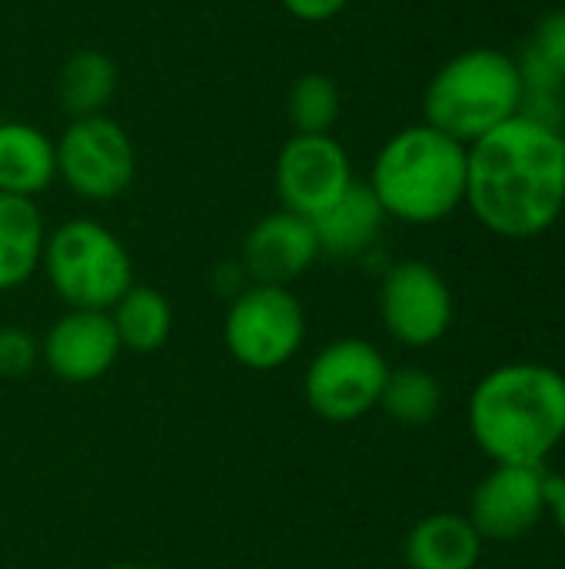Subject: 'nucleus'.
<instances>
[{
  "mask_svg": "<svg viewBox=\"0 0 565 569\" xmlns=\"http://www.w3.org/2000/svg\"><path fill=\"white\" fill-rule=\"evenodd\" d=\"M390 363L376 343L360 337H343L326 343L303 373L306 407L330 423L363 420L380 407Z\"/></svg>",
  "mask_w": 565,
  "mask_h": 569,
  "instance_id": "obj_7",
  "label": "nucleus"
},
{
  "mask_svg": "<svg viewBox=\"0 0 565 569\" xmlns=\"http://www.w3.org/2000/svg\"><path fill=\"white\" fill-rule=\"evenodd\" d=\"M529 50L565 83V10H553L539 17Z\"/></svg>",
  "mask_w": 565,
  "mask_h": 569,
  "instance_id": "obj_22",
  "label": "nucleus"
},
{
  "mask_svg": "<svg viewBox=\"0 0 565 569\" xmlns=\"http://www.w3.org/2000/svg\"><path fill=\"white\" fill-rule=\"evenodd\" d=\"M470 150L466 203L476 220L506 240L546 233L565 210V137L513 117Z\"/></svg>",
  "mask_w": 565,
  "mask_h": 569,
  "instance_id": "obj_1",
  "label": "nucleus"
},
{
  "mask_svg": "<svg viewBox=\"0 0 565 569\" xmlns=\"http://www.w3.org/2000/svg\"><path fill=\"white\" fill-rule=\"evenodd\" d=\"M350 0H283L286 13L303 20V23H323V20H333Z\"/></svg>",
  "mask_w": 565,
  "mask_h": 569,
  "instance_id": "obj_24",
  "label": "nucleus"
},
{
  "mask_svg": "<svg viewBox=\"0 0 565 569\" xmlns=\"http://www.w3.org/2000/svg\"><path fill=\"white\" fill-rule=\"evenodd\" d=\"M47 227L33 200L0 193V290L27 283L43 260Z\"/></svg>",
  "mask_w": 565,
  "mask_h": 569,
  "instance_id": "obj_17",
  "label": "nucleus"
},
{
  "mask_svg": "<svg viewBox=\"0 0 565 569\" xmlns=\"http://www.w3.org/2000/svg\"><path fill=\"white\" fill-rule=\"evenodd\" d=\"M107 313L113 320V330H117L123 350L153 353L170 340L173 310H170V300L157 287L133 283Z\"/></svg>",
  "mask_w": 565,
  "mask_h": 569,
  "instance_id": "obj_18",
  "label": "nucleus"
},
{
  "mask_svg": "<svg viewBox=\"0 0 565 569\" xmlns=\"http://www.w3.org/2000/svg\"><path fill=\"white\" fill-rule=\"evenodd\" d=\"M453 290L436 267L403 260L386 270L380 287V320L396 343L413 350L440 343L453 327Z\"/></svg>",
  "mask_w": 565,
  "mask_h": 569,
  "instance_id": "obj_9",
  "label": "nucleus"
},
{
  "mask_svg": "<svg viewBox=\"0 0 565 569\" xmlns=\"http://www.w3.org/2000/svg\"><path fill=\"white\" fill-rule=\"evenodd\" d=\"M386 223V210L380 207L370 183H350V190L313 217V230L320 240V253L326 257H360L366 253Z\"/></svg>",
  "mask_w": 565,
  "mask_h": 569,
  "instance_id": "obj_15",
  "label": "nucleus"
},
{
  "mask_svg": "<svg viewBox=\"0 0 565 569\" xmlns=\"http://www.w3.org/2000/svg\"><path fill=\"white\" fill-rule=\"evenodd\" d=\"M470 150L430 123L400 130L376 153L370 190L386 217L403 223H440L466 203Z\"/></svg>",
  "mask_w": 565,
  "mask_h": 569,
  "instance_id": "obj_3",
  "label": "nucleus"
},
{
  "mask_svg": "<svg viewBox=\"0 0 565 569\" xmlns=\"http://www.w3.org/2000/svg\"><path fill=\"white\" fill-rule=\"evenodd\" d=\"M353 183L350 153L330 133H293L276 157V193L283 210L306 220L333 207Z\"/></svg>",
  "mask_w": 565,
  "mask_h": 569,
  "instance_id": "obj_10",
  "label": "nucleus"
},
{
  "mask_svg": "<svg viewBox=\"0 0 565 569\" xmlns=\"http://www.w3.org/2000/svg\"><path fill=\"white\" fill-rule=\"evenodd\" d=\"M113 569H150V567H133V563H127V567H113Z\"/></svg>",
  "mask_w": 565,
  "mask_h": 569,
  "instance_id": "obj_26",
  "label": "nucleus"
},
{
  "mask_svg": "<svg viewBox=\"0 0 565 569\" xmlns=\"http://www.w3.org/2000/svg\"><path fill=\"white\" fill-rule=\"evenodd\" d=\"M546 503H549V513H553L559 533L565 537V477L559 473H549V480H546Z\"/></svg>",
  "mask_w": 565,
  "mask_h": 569,
  "instance_id": "obj_25",
  "label": "nucleus"
},
{
  "mask_svg": "<svg viewBox=\"0 0 565 569\" xmlns=\"http://www.w3.org/2000/svg\"><path fill=\"white\" fill-rule=\"evenodd\" d=\"M123 353L107 310H67L40 340V363L63 383H93Z\"/></svg>",
  "mask_w": 565,
  "mask_h": 569,
  "instance_id": "obj_12",
  "label": "nucleus"
},
{
  "mask_svg": "<svg viewBox=\"0 0 565 569\" xmlns=\"http://www.w3.org/2000/svg\"><path fill=\"white\" fill-rule=\"evenodd\" d=\"M40 363V343L23 327L0 330V377H23Z\"/></svg>",
  "mask_w": 565,
  "mask_h": 569,
  "instance_id": "obj_23",
  "label": "nucleus"
},
{
  "mask_svg": "<svg viewBox=\"0 0 565 569\" xmlns=\"http://www.w3.org/2000/svg\"><path fill=\"white\" fill-rule=\"evenodd\" d=\"M320 257L313 220L280 210L263 217L243 240V270L253 283L290 287Z\"/></svg>",
  "mask_w": 565,
  "mask_h": 569,
  "instance_id": "obj_13",
  "label": "nucleus"
},
{
  "mask_svg": "<svg viewBox=\"0 0 565 569\" xmlns=\"http://www.w3.org/2000/svg\"><path fill=\"white\" fill-rule=\"evenodd\" d=\"M137 173V150L127 130L97 113L77 117L57 143V177L83 200L120 197Z\"/></svg>",
  "mask_w": 565,
  "mask_h": 569,
  "instance_id": "obj_8",
  "label": "nucleus"
},
{
  "mask_svg": "<svg viewBox=\"0 0 565 569\" xmlns=\"http://www.w3.org/2000/svg\"><path fill=\"white\" fill-rule=\"evenodd\" d=\"M443 407V387L440 380L423 370V367H400L390 370L383 397H380V410L403 423V427H423L430 420H436Z\"/></svg>",
  "mask_w": 565,
  "mask_h": 569,
  "instance_id": "obj_20",
  "label": "nucleus"
},
{
  "mask_svg": "<svg viewBox=\"0 0 565 569\" xmlns=\"http://www.w3.org/2000/svg\"><path fill=\"white\" fill-rule=\"evenodd\" d=\"M117 93V63L100 50H77L57 77L60 107L77 117H97Z\"/></svg>",
  "mask_w": 565,
  "mask_h": 569,
  "instance_id": "obj_19",
  "label": "nucleus"
},
{
  "mask_svg": "<svg viewBox=\"0 0 565 569\" xmlns=\"http://www.w3.org/2000/svg\"><path fill=\"white\" fill-rule=\"evenodd\" d=\"M286 113L296 133H330L340 120V90L323 73H303L286 97Z\"/></svg>",
  "mask_w": 565,
  "mask_h": 569,
  "instance_id": "obj_21",
  "label": "nucleus"
},
{
  "mask_svg": "<svg viewBox=\"0 0 565 569\" xmlns=\"http://www.w3.org/2000/svg\"><path fill=\"white\" fill-rule=\"evenodd\" d=\"M40 270L67 310H110L133 287V260L123 240L87 217L47 233Z\"/></svg>",
  "mask_w": 565,
  "mask_h": 569,
  "instance_id": "obj_5",
  "label": "nucleus"
},
{
  "mask_svg": "<svg viewBox=\"0 0 565 569\" xmlns=\"http://www.w3.org/2000/svg\"><path fill=\"white\" fill-rule=\"evenodd\" d=\"M483 537L463 513H430L406 533L403 560L410 569H476Z\"/></svg>",
  "mask_w": 565,
  "mask_h": 569,
  "instance_id": "obj_14",
  "label": "nucleus"
},
{
  "mask_svg": "<svg viewBox=\"0 0 565 569\" xmlns=\"http://www.w3.org/2000/svg\"><path fill=\"white\" fill-rule=\"evenodd\" d=\"M306 340V313L290 287L250 283L223 317V343L230 357L256 373L286 367Z\"/></svg>",
  "mask_w": 565,
  "mask_h": 569,
  "instance_id": "obj_6",
  "label": "nucleus"
},
{
  "mask_svg": "<svg viewBox=\"0 0 565 569\" xmlns=\"http://www.w3.org/2000/svg\"><path fill=\"white\" fill-rule=\"evenodd\" d=\"M466 423L493 463L543 467L565 440V377L546 363H503L473 387Z\"/></svg>",
  "mask_w": 565,
  "mask_h": 569,
  "instance_id": "obj_2",
  "label": "nucleus"
},
{
  "mask_svg": "<svg viewBox=\"0 0 565 569\" xmlns=\"http://www.w3.org/2000/svg\"><path fill=\"white\" fill-rule=\"evenodd\" d=\"M546 480V467L496 463L473 490L466 513L483 543H513L533 533L549 513Z\"/></svg>",
  "mask_w": 565,
  "mask_h": 569,
  "instance_id": "obj_11",
  "label": "nucleus"
},
{
  "mask_svg": "<svg viewBox=\"0 0 565 569\" xmlns=\"http://www.w3.org/2000/svg\"><path fill=\"white\" fill-rule=\"evenodd\" d=\"M57 177V143L33 123H0V193L33 200Z\"/></svg>",
  "mask_w": 565,
  "mask_h": 569,
  "instance_id": "obj_16",
  "label": "nucleus"
},
{
  "mask_svg": "<svg viewBox=\"0 0 565 569\" xmlns=\"http://www.w3.org/2000/svg\"><path fill=\"white\" fill-rule=\"evenodd\" d=\"M519 107L523 77L516 57L493 47H473L443 63L423 103L426 123L466 147L519 117Z\"/></svg>",
  "mask_w": 565,
  "mask_h": 569,
  "instance_id": "obj_4",
  "label": "nucleus"
}]
</instances>
